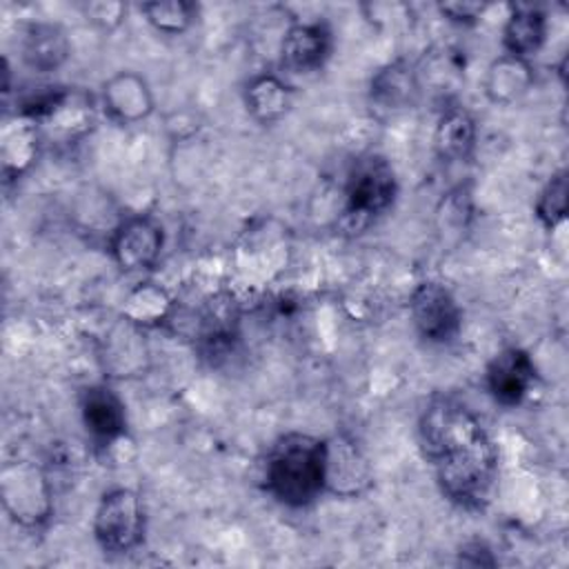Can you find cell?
<instances>
[{
  "label": "cell",
  "mask_w": 569,
  "mask_h": 569,
  "mask_svg": "<svg viewBox=\"0 0 569 569\" xmlns=\"http://www.w3.org/2000/svg\"><path fill=\"white\" fill-rule=\"evenodd\" d=\"M418 440L447 500L462 509L487 505L498 473V451L465 402L433 396L420 413Z\"/></svg>",
  "instance_id": "cell-1"
},
{
  "label": "cell",
  "mask_w": 569,
  "mask_h": 569,
  "mask_svg": "<svg viewBox=\"0 0 569 569\" xmlns=\"http://www.w3.org/2000/svg\"><path fill=\"white\" fill-rule=\"evenodd\" d=\"M327 440L302 431L280 436L264 462L267 491L282 505L300 509L327 491Z\"/></svg>",
  "instance_id": "cell-2"
},
{
  "label": "cell",
  "mask_w": 569,
  "mask_h": 569,
  "mask_svg": "<svg viewBox=\"0 0 569 569\" xmlns=\"http://www.w3.org/2000/svg\"><path fill=\"white\" fill-rule=\"evenodd\" d=\"M396 191V173L387 158L378 153L358 158L347 178L340 227L349 233L362 231L373 218L391 207Z\"/></svg>",
  "instance_id": "cell-3"
},
{
  "label": "cell",
  "mask_w": 569,
  "mask_h": 569,
  "mask_svg": "<svg viewBox=\"0 0 569 569\" xmlns=\"http://www.w3.org/2000/svg\"><path fill=\"white\" fill-rule=\"evenodd\" d=\"M0 500L9 518L27 529L44 525L53 511L44 471L29 460H9L0 471Z\"/></svg>",
  "instance_id": "cell-4"
},
{
  "label": "cell",
  "mask_w": 569,
  "mask_h": 569,
  "mask_svg": "<svg viewBox=\"0 0 569 569\" xmlns=\"http://www.w3.org/2000/svg\"><path fill=\"white\" fill-rule=\"evenodd\" d=\"M93 536L102 551L127 553L144 538V507L133 489L107 491L93 516Z\"/></svg>",
  "instance_id": "cell-5"
},
{
  "label": "cell",
  "mask_w": 569,
  "mask_h": 569,
  "mask_svg": "<svg viewBox=\"0 0 569 569\" xmlns=\"http://www.w3.org/2000/svg\"><path fill=\"white\" fill-rule=\"evenodd\" d=\"M409 313L420 338L433 345L451 342L462 327V311L453 293L433 280L416 284L409 298Z\"/></svg>",
  "instance_id": "cell-6"
},
{
  "label": "cell",
  "mask_w": 569,
  "mask_h": 569,
  "mask_svg": "<svg viewBox=\"0 0 569 569\" xmlns=\"http://www.w3.org/2000/svg\"><path fill=\"white\" fill-rule=\"evenodd\" d=\"M162 244L164 233L160 222L151 216H131L116 227L109 249L122 271L136 273L147 271L158 262Z\"/></svg>",
  "instance_id": "cell-7"
},
{
  "label": "cell",
  "mask_w": 569,
  "mask_h": 569,
  "mask_svg": "<svg viewBox=\"0 0 569 569\" xmlns=\"http://www.w3.org/2000/svg\"><path fill=\"white\" fill-rule=\"evenodd\" d=\"M331 44V29L325 22H293L280 38V67L291 73L318 71L327 62Z\"/></svg>",
  "instance_id": "cell-8"
},
{
  "label": "cell",
  "mask_w": 569,
  "mask_h": 569,
  "mask_svg": "<svg viewBox=\"0 0 569 569\" xmlns=\"http://www.w3.org/2000/svg\"><path fill=\"white\" fill-rule=\"evenodd\" d=\"M536 367L527 351L509 347L500 351L487 367V389L502 407L520 405L531 391Z\"/></svg>",
  "instance_id": "cell-9"
},
{
  "label": "cell",
  "mask_w": 569,
  "mask_h": 569,
  "mask_svg": "<svg viewBox=\"0 0 569 569\" xmlns=\"http://www.w3.org/2000/svg\"><path fill=\"white\" fill-rule=\"evenodd\" d=\"M102 104L111 120L136 124L151 116L153 93L140 73L118 71L102 84Z\"/></svg>",
  "instance_id": "cell-10"
},
{
  "label": "cell",
  "mask_w": 569,
  "mask_h": 569,
  "mask_svg": "<svg viewBox=\"0 0 569 569\" xmlns=\"http://www.w3.org/2000/svg\"><path fill=\"white\" fill-rule=\"evenodd\" d=\"M327 491L338 496H358L371 485V471L349 436H333L327 440Z\"/></svg>",
  "instance_id": "cell-11"
},
{
  "label": "cell",
  "mask_w": 569,
  "mask_h": 569,
  "mask_svg": "<svg viewBox=\"0 0 569 569\" xmlns=\"http://www.w3.org/2000/svg\"><path fill=\"white\" fill-rule=\"evenodd\" d=\"M82 425L96 445H113L124 436L127 413L122 400L107 385L84 389L80 400Z\"/></svg>",
  "instance_id": "cell-12"
},
{
  "label": "cell",
  "mask_w": 569,
  "mask_h": 569,
  "mask_svg": "<svg viewBox=\"0 0 569 569\" xmlns=\"http://www.w3.org/2000/svg\"><path fill=\"white\" fill-rule=\"evenodd\" d=\"M71 53V44L60 24L33 22L22 36V60L38 73L60 69Z\"/></svg>",
  "instance_id": "cell-13"
},
{
  "label": "cell",
  "mask_w": 569,
  "mask_h": 569,
  "mask_svg": "<svg viewBox=\"0 0 569 569\" xmlns=\"http://www.w3.org/2000/svg\"><path fill=\"white\" fill-rule=\"evenodd\" d=\"M533 84V69L529 60L502 53L498 56L485 73L482 89L489 102L493 104H513L518 102Z\"/></svg>",
  "instance_id": "cell-14"
},
{
  "label": "cell",
  "mask_w": 569,
  "mask_h": 569,
  "mask_svg": "<svg viewBox=\"0 0 569 569\" xmlns=\"http://www.w3.org/2000/svg\"><path fill=\"white\" fill-rule=\"evenodd\" d=\"M418 93L420 84L416 67L405 60L389 62L369 82L371 102L385 111H398L409 107Z\"/></svg>",
  "instance_id": "cell-15"
},
{
  "label": "cell",
  "mask_w": 569,
  "mask_h": 569,
  "mask_svg": "<svg viewBox=\"0 0 569 569\" xmlns=\"http://www.w3.org/2000/svg\"><path fill=\"white\" fill-rule=\"evenodd\" d=\"M40 144V124L22 113L4 122L2 129V173L7 180L22 176L36 160Z\"/></svg>",
  "instance_id": "cell-16"
},
{
  "label": "cell",
  "mask_w": 569,
  "mask_h": 569,
  "mask_svg": "<svg viewBox=\"0 0 569 569\" xmlns=\"http://www.w3.org/2000/svg\"><path fill=\"white\" fill-rule=\"evenodd\" d=\"M547 38V16L533 4H513L502 29L505 53L529 60Z\"/></svg>",
  "instance_id": "cell-17"
},
{
  "label": "cell",
  "mask_w": 569,
  "mask_h": 569,
  "mask_svg": "<svg viewBox=\"0 0 569 569\" xmlns=\"http://www.w3.org/2000/svg\"><path fill=\"white\" fill-rule=\"evenodd\" d=\"M244 104L256 122L273 124L282 120L291 107V87L271 71L258 73L244 87Z\"/></svg>",
  "instance_id": "cell-18"
},
{
  "label": "cell",
  "mask_w": 569,
  "mask_h": 569,
  "mask_svg": "<svg viewBox=\"0 0 569 569\" xmlns=\"http://www.w3.org/2000/svg\"><path fill=\"white\" fill-rule=\"evenodd\" d=\"M476 120L462 107H449L440 116L433 131L436 153L447 162H460L471 158L476 149Z\"/></svg>",
  "instance_id": "cell-19"
},
{
  "label": "cell",
  "mask_w": 569,
  "mask_h": 569,
  "mask_svg": "<svg viewBox=\"0 0 569 569\" xmlns=\"http://www.w3.org/2000/svg\"><path fill=\"white\" fill-rule=\"evenodd\" d=\"M171 311V298L167 296L164 289L158 284L144 282L138 284L122 309V316L136 325H149V322H162Z\"/></svg>",
  "instance_id": "cell-20"
},
{
  "label": "cell",
  "mask_w": 569,
  "mask_h": 569,
  "mask_svg": "<svg viewBox=\"0 0 569 569\" xmlns=\"http://www.w3.org/2000/svg\"><path fill=\"white\" fill-rule=\"evenodd\" d=\"M144 13L147 22L167 36H180L184 33L196 16V7L184 0H156V2H144L140 7Z\"/></svg>",
  "instance_id": "cell-21"
},
{
  "label": "cell",
  "mask_w": 569,
  "mask_h": 569,
  "mask_svg": "<svg viewBox=\"0 0 569 569\" xmlns=\"http://www.w3.org/2000/svg\"><path fill=\"white\" fill-rule=\"evenodd\" d=\"M536 216L547 229H556L567 216V171L560 169L549 178L536 200Z\"/></svg>",
  "instance_id": "cell-22"
},
{
  "label": "cell",
  "mask_w": 569,
  "mask_h": 569,
  "mask_svg": "<svg viewBox=\"0 0 569 569\" xmlns=\"http://www.w3.org/2000/svg\"><path fill=\"white\" fill-rule=\"evenodd\" d=\"M82 13L98 29L113 31V29H118L122 24V20L127 16V4L124 2H116V0L87 2V4H82Z\"/></svg>",
  "instance_id": "cell-23"
},
{
  "label": "cell",
  "mask_w": 569,
  "mask_h": 569,
  "mask_svg": "<svg viewBox=\"0 0 569 569\" xmlns=\"http://www.w3.org/2000/svg\"><path fill=\"white\" fill-rule=\"evenodd\" d=\"M471 216V198L469 193L458 187L442 200V209L438 211V218L445 220V229L462 231L467 227V220Z\"/></svg>",
  "instance_id": "cell-24"
},
{
  "label": "cell",
  "mask_w": 569,
  "mask_h": 569,
  "mask_svg": "<svg viewBox=\"0 0 569 569\" xmlns=\"http://www.w3.org/2000/svg\"><path fill=\"white\" fill-rule=\"evenodd\" d=\"M438 11L451 22L473 24L487 11V4L485 2H471V0H449V2H440Z\"/></svg>",
  "instance_id": "cell-25"
}]
</instances>
